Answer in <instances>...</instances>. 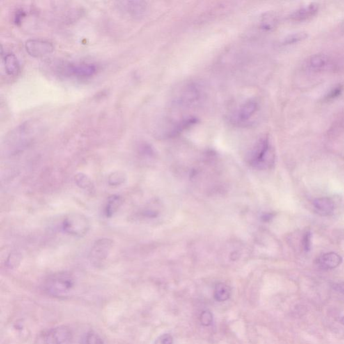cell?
Segmentation results:
<instances>
[{
    "instance_id": "obj_16",
    "label": "cell",
    "mask_w": 344,
    "mask_h": 344,
    "mask_svg": "<svg viewBox=\"0 0 344 344\" xmlns=\"http://www.w3.org/2000/svg\"><path fill=\"white\" fill-rule=\"evenodd\" d=\"M3 60L5 70L9 76H16L19 74V61L15 55L11 53H7L3 57Z\"/></svg>"
},
{
    "instance_id": "obj_28",
    "label": "cell",
    "mask_w": 344,
    "mask_h": 344,
    "mask_svg": "<svg viewBox=\"0 0 344 344\" xmlns=\"http://www.w3.org/2000/svg\"><path fill=\"white\" fill-rule=\"evenodd\" d=\"M173 337L170 333H164L155 340L154 344H173Z\"/></svg>"
},
{
    "instance_id": "obj_7",
    "label": "cell",
    "mask_w": 344,
    "mask_h": 344,
    "mask_svg": "<svg viewBox=\"0 0 344 344\" xmlns=\"http://www.w3.org/2000/svg\"><path fill=\"white\" fill-rule=\"evenodd\" d=\"M200 97V92L198 87L194 83H189L181 89L176 97L174 103L176 105L189 106L195 104Z\"/></svg>"
},
{
    "instance_id": "obj_8",
    "label": "cell",
    "mask_w": 344,
    "mask_h": 344,
    "mask_svg": "<svg viewBox=\"0 0 344 344\" xmlns=\"http://www.w3.org/2000/svg\"><path fill=\"white\" fill-rule=\"evenodd\" d=\"M117 7L125 15L135 19L144 17L147 10V3L143 1H118Z\"/></svg>"
},
{
    "instance_id": "obj_3",
    "label": "cell",
    "mask_w": 344,
    "mask_h": 344,
    "mask_svg": "<svg viewBox=\"0 0 344 344\" xmlns=\"http://www.w3.org/2000/svg\"><path fill=\"white\" fill-rule=\"evenodd\" d=\"M249 164L259 168H269L274 165L275 153L274 149L269 144L268 136L259 139L250 152Z\"/></svg>"
},
{
    "instance_id": "obj_23",
    "label": "cell",
    "mask_w": 344,
    "mask_h": 344,
    "mask_svg": "<svg viewBox=\"0 0 344 344\" xmlns=\"http://www.w3.org/2000/svg\"><path fill=\"white\" fill-rule=\"evenodd\" d=\"M276 24V18L272 14H267L262 19L261 27L265 31H270L275 27Z\"/></svg>"
},
{
    "instance_id": "obj_1",
    "label": "cell",
    "mask_w": 344,
    "mask_h": 344,
    "mask_svg": "<svg viewBox=\"0 0 344 344\" xmlns=\"http://www.w3.org/2000/svg\"><path fill=\"white\" fill-rule=\"evenodd\" d=\"M35 121H26L10 131L5 140L6 147L13 152L24 148L35 136L39 127Z\"/></svg>"
},
{
    "instance_id": "obj_21",
    "label": "cell",
    "mask_w": 344,
    "mask_h": 344,
    "mask_svg": "<svg viewBox=\"0 0 344 344\" xmlns=\"http://www.w3.org/2000/svg\"><path fill=\"white\" fill-rule=\"evenodd\" d=\"M22 260V253L17 250L12 251L9 254L8 258L5 262L6 267L10 269H16L19 267Z\"/></svg>"
},
{
    "instance_id": "obj_11",
    "label": "cell",
    "mask_w": 344,
    "mask_h": 344,
    "mask_svg": "<svg viewBox=\"0 0 344 344\" xmlns=\"http://www.w3.org/2000/svg\"><path fill=\"white\" fill-rule=\"evenodd\" d=\"M96 67L91 63L69 64L65 71L68 75L77 77H91L96 72Z\"/></svg>"
},
{
    "instance_id": "obj_6",
    "label": "cell",
    "mask_w": 344,
    "mask_h": 344,
    "mask_svg": "<svg viewBox=\"0 0 344 344\" xmlns=\"http://www.w3.org/2000/svg\"><path fill=\"white\" fill-rule=\"evenodd\" d=\"M113 247V241L102 238L96 241L90 252V260L93 263L100 264L108 258Z\"/></svg>"
},
{
    "instance_id": "obj_29",
    "label": "cell",
    "mask_w": 344,
    "mask_h": 344,
    "mask_svg": "<svg viewBox=\"0 0 344 344\" xmlns=\"http://www.w3.org/2000/svg\"><path fill=\"white\" fill-rule=\"evenodd\" d=\"M334 288L337 291L344 294V283H339L334 285Z\"/></svg>"
},
{
    "instance_id": "obj_26",
    "label": "cell",
    "mask_w": 344,
    "mask_h": 344,
    "mask_svg": "<svg viewBox=\"0 0 344 344\" xmlns=\"http://www.w3.org/2000/svg\"><path fill=\"white\" fill-rule=\"evenodd\" d=\"M311 232L306 230L303 236L302 245L305 251H309L311 248Z\"/></svg>"
},
{
    "instance_id": "obj_25",
    "label": "cell",
    "mask_w": 344,
    "mask_h": 344,
    "mask_svg": "<svg viewBox=\"0 0 344 344\" xmlns=\"http://www.w3.org/2000/svg\"><path fill=\"white\" fill-rule=\"evenodd\" d=\"M200 320L202 325L205 326V327H208V326L212 325V322H213V315L210 311H203L200 315Z\"/></svg>"
},
{
    "instance_id": "obj_13",
    "label": "cell",
    "mask_w": 344,
    "mask_h": 344,
    "mask_svg": "<svg viewBox=\"0 0 344 344\" xmlns=\"http://www.w3.org/2000/svg\"><path fill=\"white\" fill-rule=\"evenodd\" d=\"M313 206L317 213L322 216L331 215L334 212L335 205L331 198L323 197L313 200Z\"/></svg>"
},
{
    "instance_id": "obj_5",
    "label": "cell",
    "mask_w": 344,
    "mask_h": 344,
    "mask_svg": "<svg viewBox=\"0 0 344 344\" xmlns=\"http://www.w3.org/2000/svg\"><path fill=\"white\" fill-rule=\"evenodd\" d=\"M26 52L33 57L47 56L54 51V46L51 42L40 38H32L25 42Z\"/></svg>"
},
{
    "instance_id": "obj_12",
    "label": "cell",
    "mask_w": 344,
    "mask_h": 344,
    "mask_svg": "<svg viewBox=\"0 0 344 344\" xmlns=\"http://www.w3.org/2000/svg\"><path fill=\"white\" fill-rule=\"evenodd\" d=\"M342 263V258L338 253L329 252L325 253L317 260V266L324 269L336 268Z\"/></svg>"
},
{
    "instance_id": "obj_20",
    "label": "cell",
    "mask_w": 344,
    "mask_h": 344,
    "mask_svg": "<svg viewBox=\"0 0 344 344\" xmlns=\"http://www.w3.org/2000/svg\"><path fill=\"white\" fill-rule=\"evenodd\" d=\"M127 181V175L122 171L113 172L108 178V183L111 186L117 187L122 185Z\"/></svg>"
},
{
    "instance_id": "obj_18",
    "label": "cell",
    "mask_w": 344,
    "mask_h": 344,
    "mask_svg": "<svg viewBox=\"0 0 344 344\" xmlns=\"http://www.w3.org/2000/svg\"><path fill=\"white\" fill-rule=\"evenodd\" d=\"M231 295L230 287L224 283L218 284L214 290V298L218 302H225Z\"/></svg>"
},
{
    "instance_id": "obj_30",
    "label": "cell",
    "mask_w": 344,
    "mask_h": 344,
    "mask_svg": "<svg viewBox=\"0 0 344 344\" xmlns=\"http://www.w3.org/2000/svg\"><path fill=\"white\" fill-rule=\"evenodd\" d=\"M24 16H25V14H24V12H18L16 14L15 16V22L17 23L18 24V23L19 22V21H20L21 19H22V18L24 17Z\"/></svg>"
},
{
    "instance_id": "obj_14",
    "label": "cell",
    "mask_w": 344,
    "mask_h": 344,
    "mask_svg": "<svg viewBox=\"0 0 344 344\" xmlns=\"http://www.w3.org/2000/svg\"><path fill=\"white\" fill-rule=\"evenodd\" d=\"M318 10V5L317 3H310L308 6L296 10L290 15V19L295 21H303L313 17Z\"/></svg>"
},
{
    "instance_id": "obj_15",
    "label": "cell",
    "mask_w": 344,
    "mask_h": 344,
    "mask_svg": "<svg viewBox=\"0 0 344 344\" xmlns=\"http://www.w3.org/2000/svg\"><path fill=\"white\" fill-rule=\"evenodd\" d=\"M329 63V57L325 54H316L308 59V67L314 72H319L325 70Z\"/></svg>"
},
{
    "instance_id": "obj_4",
    "label": "cell",
    "mask_w": 344,
    "mask_h": 344,
    "mask_svg": "<svg viewBox=\"0 0 344 344\" xmlns=\"http://www.w3.org/2000/svg\"><path fill=\"white\" fill-rule=\"evenodd\" d=\"M90 228L89 220L86 216L79 212L69 214L62 223V229L65 233L76 237L86 235Z\"/></svg>"
},
{
    "instance_id": "obj_24",
    "label": "cell",
    "mask_w": 344,
    "mask_h": 344,
    "mask_svg": "<svg viewBox=\"0 0 344 344\" xmlns=\"http://www.w3.org/2000/svg\"><path fill=\"white\" fill-rule=\"evenodd\" d=\"M84 344H104V342L96 333L90 331L85 337Z\"/></svg>"
},
{
    "instance_id": "obj_10",
    "label": "cell",
    "mask_w": 344,
    "mask_h": 344,
    "mask_svg": "<svg viewBox=\"0 0 344 344\" xmlns=\"http://www.w3.org/2000/svg\"><path fill=\"white\" fill-rule=\"evenodd\" d=\"M259 104L256 100L250 99L242 104L238 111L235 113L233 120L239 124H244L250 119L258 111Z\"/></svg>"
},
{
    "instance_id": "obj_31",
    "label": "cell",
    "mask_w": 344,
    "mask_h": 344,
    "mask_svg": "<svg viewBox=\"0 0 344 344\" xmlns=\"http://www.w3.org/2000/svg\"><path fill=\"white\" fill-rule=\"evenodd\" d=\"M340 322H341L342 325L344 326V316L342 317L341 320H340Z\"/></svg>"
},
{
    "instance_id": "obj_27",
    "label": "cell",
    "mask_w": 344,
    "mask_h": 344,
    "mask_svg": "<svg viewBox=\"0 0 344 344\" xmlns=\"http://www.w3.org/2000/svg\"><path fill=\"white\" fill-rule=\"evenodd\" d=\"M343 90L344 87L342 85L340 84L338 85V86H336V87H334V88H333V89L327 94V95L326 96V100H332V99H334L336 98V97L340 96V95L342 93V92H343Z\"/></svg>"
},
{
    "instance_id": "obj_19",
    "label": "cell",
    "mask_w": 344,
    "mask_h": 344,
    "mask_svg": "<svg viewBox=\"0 0 344 344\" xmlns=\"http://www.w3.org/2000/svg\"><path fill=\"white\" fill-rule=\"evenodd\" d=\"M75 182L78 187L86 191H92L95 187V184L92 182V179L88 175L83 173H78L76 175Z\"/></svg>"
},
{
    "instance_id": "obj_2",
    "label": "cell",
    "mask_w": 344,
    "mask_h": 344,
    "mask_svg": "<svg viewBox=\"0 0 344 344\" xmlns=\"http://www.w3.org/2000/svg\"><path fill=\"white\" fill-rule=\"evenodd\" d=\"M76 287V279L70 273L62 272L48 278L45 285V291L53 297H63L68 295Z\"/></svg>"
},
{
    "instance_id": "obj_9",
    "label": "cell",
    "mask_w": 344,
    "mask_h": 344,
    "mask_svg": "<svg viewBox=\"0 0 344 344\" xmlns=\"http://www.w3.org/2000/svg\"><path fill=\"white\" fill-rule=\"evenodd\" d=\"M72 332L70 328L57 327L53 328L45 337V344H72Z\"/></svg>"
},
{
    "instance_id": "obj_22",
    "label": "cell",
    "mask_w": 344,
    "mask_h": 344,
    "mask_svg": "<svg viewBox=\"0 0 344 344\" xmlns=\"http://www.w3.org/2000/svg\"><path fill=\"white\" fill-rule=\"evenodd\" d=\"M307 37V34L304 33V32L291 34L284 38L283 43L285 45H292V44L297 43V42L306 40Z\"/></svg>"
},
{
    "instance_id": "obj_17",
    "label": "cell",
    "mask_w": 344,
    "mask_h": 344,
    "mask_svg": "<svg viewBox=\"0 0 344 344\" xmlns=\"http://www.w3.org/2000/svg\"><path fill=\"white\" fill-rule=\"evenodd\" d=\"M122 198L119 195H112L108 199L107 203L104 208V214L107 218H111L116 213L120 207H121Z\"/></svg>"
}]
</instances>
